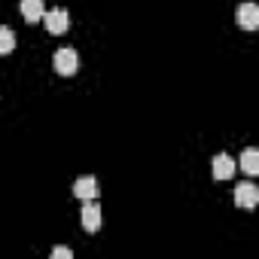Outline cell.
Here are the masks:
<instances>
[{
	"label": "cell",
	"instance_id": "obj_1",
	"mask_svg": "<svg viewBox=\"0 0 259 259\" xmlns=\"http://www.w3.org/2000/svg\"><path fill=\"white\" fill-rule=\"evenodd\" d=\"M235 204L244 210H253L259 204V189L253 183H235Z\"/></svg>",
	"mask_w": 259,
	"mask_h": 259
},
{
	"label": "cell",
	"instance_id": "obj_2",
	"mask_svg": "<svg viewBox=\"0 0 259 259\" xmlns=\"http://www.w3.org/2000/svg\"><path fill=\"white\" fill-rule=\"evenodd\" d=\"M43 25H46L49 34H64L70 28V16H67V10H46Z\"/></svg>",
	"mask_w": 259,
	"mask_h": 259
},
{
	"label": "cell",
	"instance_id": "obj_3",
	"mask_svg": "<svg viewBox=\"0 0 259 259\" xmlns=\"http://www.w3.org/2000/svg\"><path fill=\"white\" fill-rule=\"evenodd\" d=\"M52 64H55V70H58L61 76H73V73H76V64H79V58H76V52H73V49H58V52H55V58H52Z\"/></svg>",
	"mask_w": 259,
	"mask_h": 259
},
{
	"label": "cell",
	"instance_id": "obj_4",
	"mask_svg": "<svg viewBox=\"0 0 259 259\" xmlns=\"http://www.w3.org/2000/svg\"><path fill=\"white\" fill-rule=\"evenodd\" d=\"M238 25L244 31H256L259 28V7L256 4H241L238 7Z\"/></svg>",
	"mask_w": 259,
	"mask_h": 259
},
{
	"label": "cell",
	"instance_id": "obj_5",
	"mask_svg": "<svg viewBox=\"0 0 259 259\" xmlns=\"http://www.w3.org/2000/svg\"><path fill=\"white\" fill-rule=\"evenodd\" d=\"M210 168H213V177H217V180H229V177L235 174V159L226 156V153H217L213 162H210Z\"/></svg>",
	"mask_w": 259,
	"mask_h": 259
},
{
	"label": "cell",
	"instance_id": "obj_6",
	"mask_svg": "<svg viewBox=\"0 0 259 259\" xmlns=\"http://www.w3.org/2000/svg\"><path fill=\"white\" fill-rule=\"evenodd\" d=\"M82 229L85 232H98L101 229V207H98L95 198L82 204Z\"/></svg>",
	"mask_w": 259,
	"mask_h": 259
},
{
	"label": "cell",
	"instance_id": "obj_7",
	"mask_svg": "<svg viewBox=\"0 0 259 259\" xmlns=\"http://www.w3.org/2000/svg\"><path fill=\"white\" fill-rule=\"evenodd\" d=\"M98 180L95 177H79L76 183H73V195L76 198H82V201H92V198H98Z\"/></svg>",
	"mask_w": 259,
	"mask_h": 259
},
{
	"label": "cell",
	"instance_id": "obj_8",
	"mask_svg": "<svg viewBox=\"0 0 259 259\" xmlns=\"http://www.w3.org/2000/svg\"><path fill=\"white\" fill-rule=\"evenodd\" d=\"M22 16H25V22L37 25L46 16V4H43V0H22Z\"/></svg>",
	"mask_w": 259,
	"mask_h": 259
},
{
	"label": "cell",
	"instance_id": "obj_9",
	"mask_svg": "<svg viewBox=\"0 0 259 259\" xmlns=\"http://www.w3.org/2000/svg\"><path fill=\"white\" fill-rule=\"evenodd\" d=\"M241 171H244V174H250V177H253V174H259V153H256L253 147H247V150L241 153Z\"/></svg>",
	"mask_w": 259,
	"mask_h": 259
},
{
	"label": "cell",
	"instance_id": "obj_10",
	"mask_svg": "<svg viewBox=\"0 0 259 259\" xmlns=\"http://www.w3.org/2000/svg\"><path fill=\"white\" fill-rule=\"evenodd\" d=\"M13 49H16V34L7 25H0V55H10Z\"/></svg>",
	"mask_w": 259,
	"mask_h": 259
},
{
	"label": "cell",
	"instance_id": "obj_11",
	"mask_svg": "<svg viewBox=\"0 0 259 259\" xmlns=\"http://www.w3.org/2000/svg\"><path fill=\"white\" fill-rule=\"evenodd\" d=\"M52 256H55V259H70V256H73V250H70V247H55V250H52Z\"/></svg>",
	"mask_w": 259,
	"mask_h": 259
}]
</instances>
